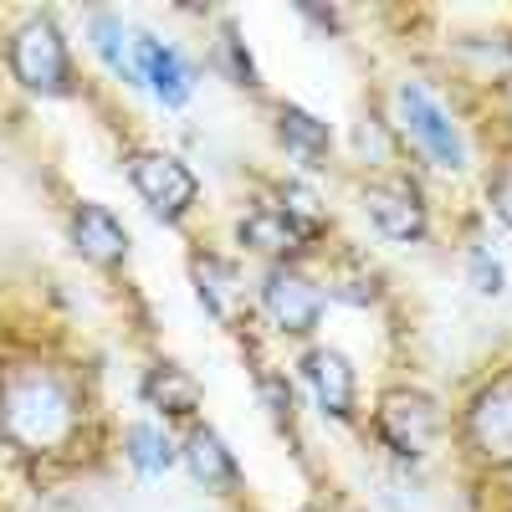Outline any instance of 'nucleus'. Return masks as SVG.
Masks as SVG:
<instances>
[{
	"mask_svg": "<svg viewBox=\"0 0 512 512\" xmlns=\"http://www.w3.org/2000/svg\"><path fill=\"white\" fill-rule=\"evenodd\" d=\"M98 395L82 364L52 349H16L0 359V446L31 466L72 461L93 446Z\"/></svg>",
	"mask_w": 512,
	"mask_h": 512,
	"instance_id": "obj_1",
	"label": "nucleus"
},
{
	"mask_svg": "<svg viewBox=\"0 0 512 512\" xmlns=\"http://www.w3.org/2000/svg\"><path fill=\"white\" fill-rule=\"evenodd\" d=\"M384 118L395 128V144L405 159H415L420 169L446 180H472L477 175V144L472 128L461 123V113L451 108V98L420 72H400L384 93Z\"/></svg>",
	"mask_w": 512,
	"mask_h": 512,
	"instance_id": "obj_2",
	"label": "nucleus"
},
{
	"mask_svg": "<svg viewBox=\"0 0 512 512\" xmlns=\"http://www.w3.org/2000/svg\"><path fill=\"white\" fill-rule=\"evenodd\" d=\"M0 62H6V77L26 98L67 103V98L82 93V67L72 57V36L57 21V11H21L6 26Z\"/></svg>",
	"mask_w": 512,
	"mask_h": 512,
	"instance_id": "obj_3",
	"label": "nucleus"
},
{
	"mask_svg": "<svg viewBox=\"0 0 512 512\" xmlns=\"http://www.w3.org/2000/svg\"><path fill=\"white\" fill-rule=\"evenodd\" d=\"M374 446L390 456L400 472H420L431 466L436 451L446 446L451 436V410L425 390V384H384L374 395V410L364 415Z\"/></svg>",
	"mask_w": 512,
	"mask_h": 512,
	"instance_id": "obj_4",
	"label": "nucleus"
},
{
	"mask_svg": "<svg viewBox=\"0 0 512 512\" xmlns=\"http://www.w3.org/2000/svg\"><path fill=\"white\" fill-rule=\"evenodd\" d=\"M118 164H123V180L128 190L139 195V205L149 210V216L169 231H185L200 205H205V185L195 175V164L175 149H164L154 139H128L118 149Z\"/></svg>",
	"mask_w": 512,
	"mask_h": 512,
	"instance_id": "obj_5",
	"label": "nucleus"
},
{
	"mask_svg": "<svg viewBox=\"0 0 512 512\" xmlns=\"http://www.w3.org/2000/svg\"><path fill=\"white\" fill-rule=\"evenodd\" d=\"M251 313L277 344H318L323 323H328V297L313 267L303 262H277V267H256L251 272Z\"/></svg>",
	"mask_w": 512,
	"mask_h": 512,
	"instance_id": "obj_6",
	"label": "nucleus"
},
{
	"mask_svg": "<svg viewBox=\"0 0 512 512\" xmlns=\"http://www.w3.org/2000/svg\"><path fill=\"white\" fill-rule=\"evenodd\" d=\"M354 205L384 246H431L436 241L431 190L405 164L379 169V175H354Z\"/></svg>",
	"mask_w": 512,
	"mask_h": 512,
	"instance_id": "obj_7",
	"label": "nucleus"
},
{
	"mask_svg": "<svg viewBox=\"0 0 512 512\" xmlns=\"http://www.w3.org/2000/svg\"><path fill=\"white\" fill-rule=\"evenodd\" d=\"M451 441L477 472H512V364L487 369L451 410Z\"/></svg>",
	"mask_w": 512,
	"mask_h": 512,
	"instance_id": "obj_8",
	"label": "nucleus"
},
{
	"mask_svg": "<svg viewBox=\"0 0 512 512\" xmlns=\"http://www.w3.org/2000/svg\"><path fill=\"white\" fill-rule=\"evenodd\" d=\"M292 384L313 405L318 420L338 425V431H359L364 425V379L349 349L328 344V338L303 344L292 354Z\"/></svg>",
	"mask_w": 512,
	"mask_h": 512,
	"instance_id": "obj_9",
	"label": "nucleus"
},
{
	"mask_svg": "<svg viewBox=\"0 0 512 512\" xmlns=\"http://www.w3.org/2000/svg\"><path fill=\"white\" fill-rule=\"evenodd\" d=\"M185 272H190V287H195V303L205 308V318L226 328V333H241L256 323L251 313V277L241 267L236 251H221V246H195L185 256Z\"/></svg>",
	"mask_w": 512,
	"mask_h": 512,
	"instance_id": "obj_10",
	"label": "nucleus"
},
{
	"mask_svg": "<svg viewBox=\"0 0 512 512\" xmlns=\"http://www.w3.org/2000/svg\"><path fill=\"white\" fill-rule=\"evenodd\" d=\"M231 246H236V256H251L256 267H277V262L313 267L318 262V246L297 231L267 195L246 200L236 216H231Z\"/></svg>",
	"mask_w": 512,
	"mask_h": 512,
	"instance_id": "obj_11",
	"label": "nucleus"
},
{
	"mask_svg": "<svg viewBox=\"0 0 512 512\" xmlns=\"http://www.w3.org/2000/svg\"><path fill=\"white\" fill-rule=\"evenodd\" d=\"M134 62H139V88L164 108V113H180L195 103L200 93V62L180 47L175 36H164L154 26H139L134 36Z\"/></svg>",
	"mask_w": 512,
	"mask_h": 512,
	"instance_id": "obj_12",
	"label": "nucleus"
},
{
	"mask_svg": "<svg viewBox=\"0 0 512 512\" xmlns=\"http://www.w3.org/2000/svg\"><path fill=\"white\" fill-rule=\"evenodd\" d=\"M272 139L282 149V159H292V175H328L338 164V128L313 113L308 103H292V98H272Z\"/></svg>",
	"mask_w": 512,
	"mask_h": 512,
	"instance_id": "obj_13",
	"label": "nucleus"
},
{
	"mask_svg": "<svg viewBox=\"0 0 512 512\" xmlns=\"http://www.w3.org/2000/svg\"><path fill=\"white\" fill-rule=\"evenodd\" d=\"M180 472H185L205 497H221V502H236V497L246 492V466H241V456L231 451V441H226L205 415L180 431Z\"/></svg>",
	"mask_w": 512,
	"mask_h": 512,
	"instance_id": "obj_14",
	"label": "nucleus"
},
{
	"mask_svg": "<svg viewBox=\"0 0 512 512\" xmlns=\"http://www.w3.org/2000/svg\"><path fill=\"white\" fill-rule=\"evenodd\" d=\"M67 241L98 272H123L128 256H134V231L103 200H72L67 205Z\"/></svg>",
	"mask_w": 512,
	"mask_h": 512,
	"instance_id": "obj_15",
	"label": "nucleus"
},
{
	"mask_svg": "<svg viewBox=\"0 0 512 512\" xmlns=\"http://www.w3.org/2000/svg\"><path fill=\"white\" fill-rule=\"evenodd\" d=\"M139 400L154 420H164L169 431H185V425L200 420L205 410V395H200V379L175 364V359H154L144 374H139Z\"/></svg>",
	"mask_w": 512,
	"mask_h": 512,
	"instance_id": "obj_16",
	"label": "nucleus"
},
{
	"mask_svg": "<svg viewBox=\"0 0 512 512\" xmlns=\"http://www.w3.org/2000/svg\"><path fill=\"white\" fill-rule=\"evenodd\" d=\"M118 451L134 466L139 482H164L169 472H180V431H169L154 415H134L118 431Z\"/></svg>",
	"mask_w": 512,
	"mask_h": 512,
	"instance_id": "obj_17",
	"label": "nucleus"
},
{
	"mask_svg": "<svg viewBox=\"0 0 512 512\" xmlns=\"http://www.w3.org/2000/svg\"><path fill=\"white\" fill-rule=\"evenodd\" d=\"M282 216L303 231L313 246H318V256L328 251V236H333V210H328V200H323V190H318V180H308V175H277V180H267V190H262Z\"/></svg>",
	"mask_w": 512,
	"mask_h": 512,
	"instance_id": "obj_18",
	"label": "nucleus"
},
{
	"mask_svg": "<svg viewBox=\"0 0 512 512\" xmlns=\"http://www.w3.org/2000/svg\"><path fill=\"white\" fill-rule=\"evenodd\" d=\"M134 36L139 21H128L123 11H93L88 16V47L103 62V72L123 88H139V62H134Z\"/></svg>",
	"mask_w": 512,
	"mask_h": 512,
	"instance_id": "obj_19",
	"label": "nucleus"
},
{
	"mask_svg": "<svg viewBox=\"0 0 512 512\" xmlns=\"http://www.w3.org/2000/svg\"><path fill=\"white\" fill-rule=\"evenodd\" d=\"M318 282H323V297H328V308H379L384 303V272L379 267H369L364 256H354V251H338L333 262L318 272Z\"/></svg>",
	"mask_w": 512,
	"mask_h": 512,
	"instance_id": "obj_20",
	"label": "nucleus"
},
{
	"mask_svg": "<svg viewBox=\"0 0 512 512\" xmlns=\"http://www.w3.org/2000/svg\"><path fill=\"white\" fill-rule=\"evenodd\" d=\"M210 67H216V72L231 82V88H241V93H251V98H267L262 62H256V52H251L246 31H241L231 16L216 26V36H210Z\"/></svg>",
	"mask_w": 512,
	"mask_h": 512,
	"instance_id": "obj_21",
	"label": "nucleus"
},
{
	"mask_svg": "<svg viewBox=\"0 0 512 512\" xmlns=\"http://www.w3.org/2000/svg\"><path fill=\"white\" fill-rule=\"evenodd\" d=\"M251 384H256V400H262L267 420L277 425L282 436H297V420H303V395H297L292 374L251 349Z\"/></svg>",
	"mask_w": 512,
	"mask_h": 512,
	"instance_id": "obj_22",
	"label": "nucleus"
},
{
	"mask_svg": "<svg viewBox=\"0 0 512 512\" xmlns=\"http://www.w3.org/2000/svg\"><path fill=\"white\" fill-rule=\"evenodd\" d=\"M461 272H466V287H472L477 297H487V303H497V297H507L512 287V267H507V251L497 246V236H466L461 246Z\"/></svg>",
	"mask_w": 512,
	"mask_h": 512,
	"instance_id": "obj_23",
	"label": "nucleus"
},
{
	"mask_svg": "<svg viewBox=\"0 0 512 512\" xmlns=\"http://www.w3.org/2000/svg\"><path fill=\"white\" fill-rule=\"evenodd\" d=\"M482 205H487V221H497L512 236V149L482 169Z\"/></svg>",
	"mask_w": 512,
	"mask_h": 512,
	"instance_id": "obj_24",
	"label": "nucleus"
}]
</instances>
